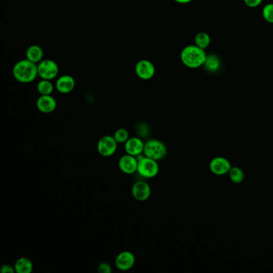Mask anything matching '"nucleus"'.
I'll list each match as a JSON object with an SVG mask.
<instances>
[{"instance_id": "obj_1", "label": "nucleus", "mask_w": 273, "mask_h": 273, "mask_svg": "<svg viewBox=\"0 0 273 273\" xmlns=\"http://www.w3.org/2000/svg\"><path fill=\"white\" fill-rule=\"evenodd\" d=\"M12 74L14 78L20 83H31L39 76L38 64L27 59H22L14 65Z\"/></svg>"}, {"instance_id": "obj_2", "label": "nucleus", "mask_w": 273, "mask_h": 273, "mask_svg": "<svg viewBox=\"0 0 273 273\" xmlns=\"http://www.w3.org/2000/svg\"><path fill=\"white\" fill-rule=\"evenodd\" d=\"M207 56L204 49H200L196 44L186 46L180 53V59L183 64L193 69L204 65Z\"/></svg>"}, {"instance_id": "obj_3", "label": "nucleus", "mask_w": 273, "mask_h": 273, "mask_svg": "<svg viewBox=\"0 0 273 273\" xmlns=\"http://www.w3.org/2000/svg\"><path fill=\"white\" fill-rule=\"evenodd\" d=\"M159 165L157 160H153L151 158L140 157L138 159L137 172L141 176L145 178H153L159 173Z\"/></svg>"}, {"instance_id": "obj_4", "label": "nucleus", "mask_w": 273, "mask_h": 273, "mask_svg": "<svg viewBox=\"0 0 273 273\" xmlns=\"http://www.w3.org/2000/svg\"><path fill=\"white\" fill-rule=\"evenodd\" d=\"M59 66L52 59H43L38 64V74L41 79L52 80L59 74Z\"/></svg>"}, {"instance_id": "obj_5", "label": "nucleus", "mask_w": 273, "mask_h": 273, "mask_svg": "<svg viewBox=\"0 0 273 273\" xmlns=\"http://www.w3.org/2000/svg\"><path fill=\"white\" fill-rule=\"evenodd\" d=\"M145 156L153 160H160L166 155L167 149L163 143L157 140H150L145 145Z\"/></svg>"}, {"instance_id": "obj_6", "label": "nucleus", "mask_w": 273, "mask_h": 273, "mask_svg": "<svg viewBox=\"0 0 273 273\" xmlns=\"http://www.w3.org/2000/svg\"><path fill=\"white\" fill-rule=\"evenodd\" d=\"M117 145L118 143L116 142L114 136H105L99 140L97 150L102 156L108 157L116 152Z\"/></svg>"}, {"instance_id": "obj_7", "label": "nucleus", "mask_w": 273, "mask_h": 273, "mask_svg": "<svg viewBox=\"0 0 273 273\" xmlns=\"http://www.w3.org/2000/svg\"><path fill=\"white\" fill-rule=\"evenodd\" d=\"M136 74L143 80L152 79L155 74V68L154 64L148 59H141L137 62L135 67Z\"/></svg>"}, {"instance_id": "obj_8", "label": "nucleus", "mask_w": 273, "mask_h": 273, "mask_svg": "<svg viewBox=\"0 0 273 273\" xmlns=\"http://www.w3.org/2000/svg\"><path fill=\"white\" fill-rule=\"evenodd\" d=\"M136 263V257L131 251H122L116 257V266L121 271H127L131 269Z\"/></svg>"}, {"instance_id": "obj_9", "label": "nucleus", "mask_w": 273, "mask_h": 273, "mask_svg": "<svg viewBox=\"0 0 273 273\" xmlns=\"http://www.w3.org/2000/svg\"><path fill=\"white\" fill-rule=\"evenodd\" d=\"M119 168L125 174H133L137 172L138 159H136V156L129 154L123 155L119 160Z\"/></svg>"}, {"instance_id": "obj_10", "label": "nucleus", "mask_w": 273, "mask_h": 273, "mask_svg": "<svg viewBox=\"0 0 273 273\" xmlns=\"http://www.w3.org/2000/svg\"><path fill=\"white\" fill-rule=\"evenodd\" d=\"M232 169L230 162L223 157H216L210 163V169L216 175H222L229 173Z\"/></svg>"}, {"instance_id": "obj_11", "label": "nucleus", "mask_w": 273, "mask_h": 273, "mask_svg": "<svg viewBox=\"0 0 273 273\" xmlns=\"http://www.w3.org/2000/svg\"><path fill=\"white\" fill-rule=\"evenodd\" d=\"M131 193L135 199L139 201H145L151 196V188L146 182L138 181L132 187Z\"/></svg>"}, {"instance_id": "obj_12", "label": "nucleus", "mask_w": 273, "mask_h": 273, "mask_svg": "<svg viewBox=\"0 0 273 273\" xmlns=\"http://www.w3.org/2000/svg\"><path fill=\"white\" fill-rule=\"evenodd\" d=\"M75 87V81L69 74H64L59 77L55 83V88L61 94H68L73 92Z\"/></svg>"}, {"instance_id": "obj_13", "label": "nucleus", "mask_w": 273, "mask_h": 273, "mask_svg": "<svg viewBox=\"0 0 273 273\" xmlns=\"http://www.w3.org/2000/svg\"><path fill=\"white\" fill-rule=\"evenodd\" d=\"M57 103L51 96H40L36 101V107L43 113H51L56 108Z\"/></svg>"}, {"instance_id": "obj_14", "label": "nucleus", "mask_w": 273, "mask_h": 273, "mask_svg": "<svg viewBox=\"0 0 273 273\" xmlns=\"http://www.w3.org/2000/svg\"><path fill=\"white\" fill-rule=\"evenodd\" d=\"M124 149L127 154L133 156H139L141 153L144 152L145 144L140 138H129V140L125 143Z\"/></svg>"}, {"instance_id": "obj_15", "label": "nucleus", "mask_w": 273, "mask_h": 273, "mask_svg": "<svg viewBox=\"0 0 273 273\" xmlns=\"http://www.w3.org/2000/svg\"><path fill=\"white\" fill-rule=\"evenodd\" d=\"M26 59L30 61L33 62L35 64H39L40 61L43 60L44 50L39 45H31L26 50Z\"/></svg>"}, {"instance_id": "obj_16", "label": "nucleus", "mask_w": 273, "mask_h": 273, "mask_svg": "<svg viewBox=\"0 0 273 273\" xmlns=\"http://www.w3.org/2000/svg\"><path fill=\"white\" fill-rule=\"evenodd\" d=\"M15 270L17 273H31L33 270V263L27 257H21L16 260Z\"/></svg>"}, {"instance_id": "obj_17", "label": "nucleus", "mask_w": 273, "mask_h": 273, "mask_svg": "<svg viewBox=\"0 0 273 273\" xmlns=\"http://www.w3.org/2000/svg\"><path fill=\"white\" fill-rule=\"evenodd\" d=\"M203 66H204L206 70L211 72V73H214V72L218 71L221 68V59L217 55H208Z\"/></svg>"}, {"instance_id": "obj_18", "label": "nucleus", "mask_w": 273, "mask_h": 273, "mask_svg": "<svg viewBox=\"0 0 273 273\" xmlns=\"http://www.w3.org/2000/svg\"><path fill=\"white\" fill-rule=\"evenodd\" d=\"M37 91L40 96H50L54 91V85L50 80L41 79L38 83Z\"/></svg>"}, {"instance_id": "obj_19", "label": "nucleus", "mask_w": 273, "mask_h": 273, "mask_svg": "<svg viewBox=\"0 0 273 273\" xmlns=\"http://www.w3.org/2000/svg\"><path fill=\"white\" fill-rule=\"evenodd\" d=\"M210 43H211V38L208 33L199 32L195 37V44L204 50L208 48Z\"/></svg>"}, {"instance_id": "obj_20", "label": "nucleus", "mask_w": 273, "mask_h": 273, "mask_svg": "<svg viewBox=\"0 0 273 273\" xmlns=\"http://www.w3.org/2000/svg\"><path fill=\"white\" fill-rule=\"evenodd\" d=\"M229 177L231 180L234 183L239 184L245 179V173L243 172L242 169H240L238 167H234L229 171Z\"/></svg>"}, {"instance_id": "obj_21", "label": "nucleus", "mask_w": 273, "mask_h": 273, "mask_svg": "<svg viewBox=\"0 0 273 273\" xmlns=\"http://www.w3.org/2000/svg\"><path fill=\"white\" fill-rule=\"evenodd\" d=\"M114 138L118 144H125L129 140L128 131L124 128H120L114 134Z\"/></svg>"}, {"instance_id": "obj_22", "label": "nucleus", "mask_w": 273, "mask_h": 273, "mask_svg": "<svg viewBox=\"0 0 273 273\" xmlns=\"http://www.w3.org/2000/svg\"><path fill=\"white\" fill-rule=\"evenodd\" d=\"M262 15L266 22L273 24V3L265 5L263 8Z\"/></svg>"}, {"instance_id": "obj_23", "label": "nucleus", "mask_w": 273, "mask_h": 273, "mask_svg": "<svg viewBox=\"0 0 273 273\" xmlns=\"http://www.w3.org/2000/svg\"><path fill=\"white\" fill-rule=\"evenodd\" d=\"M98 272L99 273H111L112 272V267L107 263H101L99 265Z\"/></svg>"}, {"instance_id": "obj_24", "label": "nucleus", "mask_w": 273, "mask_h": 273, "mask_svg": "<svg viewBox=\"0 0 273 273\" xmlns=\"http://www.w3.org/2000/svg\"><path fill=\"white\" fill-rule=\"evenodd\" d=\"M263 0H244L245 4L249 7H256L261 4Z\"/></svg>"}, {"instance_id": "obj_25", "label": "nucleus", "mask_w": 273, "mask_h": 273, "mask_svg": "<svg viewBox=\"0 0 273 273\" xmlns=\"http://www.w3.org/2000/svg\"><path fill=\"white\" fill-rule=\"evenodd\" d=\"M0 272L2 273H16V270H15V267L10 265H4L1 267Z\"/></svg>"}, {"instance_id": "obj_26", "label": "nucleus", "mask_w": 273, "mask_h": 273, "mask_svg": "<svg viewBox=\"0 0 273 273\" xmlns=\"http://www.w3.org/2000/svg\"><path fill=\"white\" fill-rule=\"evenodd\" d=\"M174 1L178 2V3H180V4H186V3H188V2H192L193 0H174Z\"/></svg>"}]
</instances>
